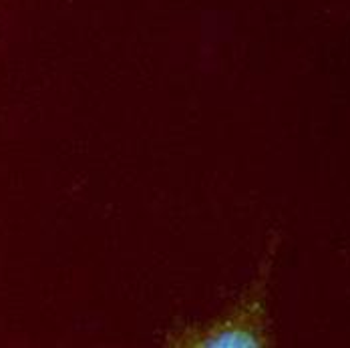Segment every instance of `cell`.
I'll return each mask as SVG.
<instances>
[{"label": "cell", "instance_id": "obj_1", "mask_svg": "<svg viewBox=\"0 0 350 348\" xmlns=\"http://www.w3.org/2000/svg\"><path fill=\"white\" fill-rule=\"evenodd\" d=\"M276 242L252 284L226 312L208 322H177L163 332L161 345L174 348H264L274 343L268 314V286L272 276Z\"/></svg>", "mask_w": 350, "mask_h": 348}]
</instances>
